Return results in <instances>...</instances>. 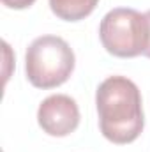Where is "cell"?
Listing matches in <instances>:
<instances>
[{"instance_id":"cell-1","label":"cell","mask_w":150,"mask_h":152,"mask_svg":"<svg viewBox=\"0 0 150 152\" xmlns=\"http://www.w3.org/2000/svg\"><path fill=\"white\" fill-rule=\"evenodd\" d=\"M95 106L101 133L111 143H131L141 134L145 126L141 94L138 85L129 78H106L97 87Z\"/></svg>"},{"instance_id":"cell-2","label":"cell","mask_w":150,"mask_h":152,"mask_svg":"<svg viewBox=\"0 0 150 152\" xmlns=\"http://www.w3.org/2000/svg\"><path fill=\"white\" fill-rule=\"evenodd\" d=\"M74 51L58 36L34 39L25 55V73L28 81L42 90L64 85L74 71Z\"/></svg>"},{"instance_id":"cell-3","label":"cell","mask_w":150,"mask_h":152,"mask_svg":"<svg viewBox=\"0 0 150 152\" xmlns=\"http://www.w3.org/2000/svg\"><path fill=\"white\" fill-rule=\"evenodd\" d=\"M99 39L104 50L115 57L133 58L143 55L150 42L149 18L136 9H111L101 20Z\"/></svg>"},{"instance_id":"cell-4","label":"cell","mask_w":150,"mask_h":152,"mask_svg":"<svg viewBox=\"0 0 150 152\" xmlns=\"http://www.w3.org/2000/svg\"><path fill=\"white\" fill-rule=\"evenodd\" d=\"M37 122L50 136H67L79 126V108L71 96L53 94L39 104Z\"/></svg>"},{"instance_id":"cell-5","label":"cell","mask_w":150,"mask_h":152,"mask_svg":"<svg viewBox=\"0 0 150 152\" xmlns=\"http://www.w3.org/2000/svg\"><path fill=\"white\" fill-rule=\"evenodd\" d=\"M99 0H50L53 14L64 21H79L94 12Z\"/></svg>"},{"instance_id":"cell-6","label":"cell","mask_w":150,"mask_h":152,"mask_svg":"<svg viewBox=\"0 0 150 152\" xmlns=\"http://www.w3.org/2000/svg\"><path fill=\"white\" fill-rule=\"evenodd\" d=\"M36 0H2V4L9 9H27L34 4Z\"/></svg>"},{"instance_id":"cell-7","label":"cell","mask_w":150,"mask_h":152,"mask_svg":"<svg viewBox=\"0 0 150 152\" xmlns=\"http://www.w3.org/2000/svg\"><path fill=\"white\" fill-rule=\"evenodd\" d=\"M145 14H147V18H149V23H150V11H147ZM143 55L150 58V42H149V46H147V50H145V53H143Z\"/></svg>"}]
</instances>
